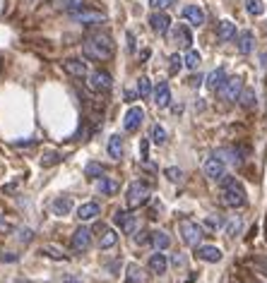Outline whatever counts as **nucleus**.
<instances>
[{"label":"nucleus","mask_w":267,"mask_h":283,"mask_svg":"<svg viewBox=\"0 0 267 283\" xmlns=\"http://www.w3.org/2000/svg\"><path fill=\"white\" fill-rule=\"evenodd\" d=\"M243 154H245V149H236V147H221V149H217V154H214V156H219L224 163L241 166V163H243Z\"/></svg>","instance_id":"9"},{"label":"nucleus","mask_w":267,"mask_h":283,"mask_svg":"<svg viewBox=\"0 0 267 283\" xmlns=\"http://www.w3.org/2000/svg\"><path fill=\"white\" fill-rule=\"evenodd\" d=\"M0 262H17V254H12V252H5V254H0Z\"/></svg>","instance_id":"48"},{"label":"nucleus","mask_w":267,"mask_h":283,"mask_svg":"<svg viewBox=\"0 0 267 283\" xmlns=\"http://www.w3.org/2000/svg\"><path fill=\"white\" fill-rule=\"evenodd\" d=\"M183 19H188L193 27H202L204 24V10L200 5H186L183 8Z\"/></svg>","instance_id":"16"},{"label":"nucleus","mask_w":267,"mask_h":283,"mask_svg":"<svg viewBox=\"0 0 267 283\" xmlns=\"http://www.w3.org/2000/svg\"><path fill=\"white\" fill-rule=\"evenodd\" d=\"M238 53H243V55H248V53H253V46H255V36H253V32H241L238 34Z\"/></svg>","instance_id":"24"},{"label":"nucleus","mask_w":267,"mask_h":283,"mask_svg":"<svg viewBox=\"0 0 267 283\" xmlns=\"http://www.w3.org/2000/svg\"><path fill=\"white\" fill-rule=\"evenodd\" d=\"M150 27H152V32H154V34L164 36V34L169 32V27H171V17L159 10V12H154V15L150 17Z\"/></svg>","instance_id":"13"},{"label":"nucleus","mask_w":267,"mask_h":283,"mask_svg":"<svg viewBox=\"0 0 267 283\" xmlns=\"http://www.w3.org/2000/svg\"><path fill=\"white\" fill-rule=\"evenodd\" d=\"M142 120H145V110L140 106H133V108L126 113V118H123V127H126V132H135V130H140Z\"/></svg>","instance_id":"10"},{"label":"nucleus","mask_w":267,"mask_h":283,"mask_svg":"<svg viewBox=\"0 0 267 283\" xmlns=\"http://www.w3.org/2000/svg\"><path fill=\"white\" fill-rule=\"evenodd\" d=\"M231 283H241V281H231Z\"/></svg>","instance_id":"56"},{"label":"nucleus","mask_w":267,"mask_h":283,"mask_svg":"<svg viewBox=\"0 0 267 283\" xmlns=\"http://www.w3.org/2000/svg\"><path fill=\"white\" fill-rule=\"evenodd\" d=\"M224 216L221 214H212V216H207V219L202 221V228H207V230H219V228H224Z\"/></svg>","instance_id":"28"},{"label":"nucleus","mask_w":267,"mask_h":283,"mask_svg":"<svg viewBox=\"0 0 267 283\" xmlns=\"http://www.w3.org/2000/svg\"><path fill=\"white\" fill-rule=\"evenodd\" d=\"M238 103H241L243 108H255V106H258V96H255L253 89H243L241 96H238Z\"/></svg>","instance_id":"29"},{"label":"nucleus","mask_w":267,"mask_h":283,"mask_svg":"<svg viewBox=\"0 0 267 283\" xmlns=\"http://www.w3.org/2000/svg\"><path fill=\"white\" fill-rule=\"evenodd\" d=\"M63 70L70 75V77H77V79H82V77H87L89 75V67H87V63L85 60H77V58H68L63 63Z\"/></svg>","instance_id":"12"},{"label":"nucleus","mask_w":267,"mask_h":283,"mask_svg":"<svg viewBox=\"0 0 267 283\" xmlns=\"http://www.w3.org/2000/svg\"><path fill=\"white\" fill-rule=\"evenodd\" d=\"M245 10H248V15L260 17L265 12V5H262V0H245Z\"/></svg>","instance_id":"35"},{"label":"nucleus","mask_w":267,"mask_h":283,"mask_svg":"<svg viewBox=\"0 0 267 283\" xmlns=\"http://www.w3.org/2000/svg\"><path fill=\"white\" fill-rule=\"evenodd\" d=\"M72 19H75L77 24L89 27V24H104L106 22V15H101V12H92V10H79V12H72Z\"/></svg>","instance_id":"11"},{"label":"nucleus","mask_w":267,"mask_h":283,"mask_svg":"<svg viewBox=\"0 0 267 283\" xmlns=\"http://www.w3.org/2000/svg\"><path fill=\"white\" fill-rule=\"evenodd\" d=\"M176 0H150V5L154 10H166V8H171Z\"/></svg>","instance_id":"41"},{"label":"nucleus","mask_w":267,"mask_h":283,"mask_svg":"<svg viewBox=\"0 0 267 283\" xmlns=\"http://www.w3.org/2000/svg\"><path fill=\"white\" fill-rule=\"evenodd\" d=\"M128 283H145V271L137 264H128Z\"/></svg>","instance_id":"32"},{"label":"nucleus","mask_w":267,"mask_h":283,"mask_svg":"<svg viewBox=\"0 0 267 283\" xmlns=\"http://www.w3.org/2000/svg\"><path fill=\"white\" fill-rule=\"evenodd\" d=\"M85 175L87 178H101L104 175V168H101V163H96V161H89V163L85 166Z\"/></svg>","instance_id":"34"},{"label":"nucleus","mask_w":267,"mask_h":283,"mask_svg":"<svg viewBox=\"0 0 267 283\" xmlns=\"http://www.w3.org/2000/svg\"><path fill=\"white\" fill-rule=\"evenodd\" d=\"M166 139H169V134H166L164 127H161V125L152 127V142H154V144H159V147H161V144H166Z\"/></svg>","instance_id":"36"},{"label":"nucleus","mask_w":267,"mask_h":283,"mask_svg":"<svg viewBox=\"0 0 267 283\" xmlns=\"http://www.w3.org/2000/svg\"><path fill=\"white\" fill-rule=\"evenodd\" d=\"M152 245H154L157 250H166V247L171 245V238H169L166 230H154V233H152Z\"/></svg>","instance_id":"27"},{"label":"nucleus","mask_w":267,"mask_h":283,"mask_svg":"<svg viewBox=\"0 0 267 283\" xmlns=\"http://www.w3.org/2000/svg\"><path fill=\"white\" fill-rule=\"evenodd\" d=\"M99 214H101V206L96 204V202H85V204L77 206V219L79 221H94Z\"/></svg>","instance_id":"17"},{"label":"nucleus","mask_w":267,"mask_h":283,"mask_svg":"<svg viewBox=\"0 0 267 283\" xmlns=\"http://www.w3.org/2000/svg\"><path fill=\"white\" fill-rule=\"evenodd\" d=\"M113 223H116L123 233H135V228H137V216H135L133 211H120V209H118L116 216H113Z\"/></svg>","instance_id":"8"},{"label":"nucleus","mask_w":267,"mask_h":283,"mask_svg":"<svg viewBox=\"0 0 267 283\" xmlns=\"http://www.w3.org/2000/svg\"><path fill=\"white\" fill-rule=\"evenodd\" d=\"M255 262H258V267H260V269H262V271L267 274V260H265V257H258Z\"/></svg>","instance_id":"50"},{"label":"nucleus","mask_w":267,"mask_h":283,"mask_svg":"<svg viewBox=\"0 0 267 283\" xmlns=\"http://www.w3.org/2000/svg\"><path fill=\"white\" fill-rule=\"evenodd\" d=\"M137 94H140L142 99H150L152 96V82L147 77H140V82H137Z\"/></svg>","instance_id":"37"},{"label":"nucleus","mask_w":267,"mask_h":283,"mask_svg":"<svg viewBox=\"0 0 267 283\" xmlns=\"http://www.w3.org/2000/svg\"><path fill=\"white\" fill-rule=\"evenodd\" d=\"M173 113H176V115H178V113H183V106H181V103H176V106H173Z\"/></svg>","instance_id":"52"},{"label":"nucleus","mask_w":267,"mask_h":283,"mask_svg":"<svg viewBox=\"0 0 267 283\" xmlns=\"http://www.w3.org/2000/svg\"><path fill=\"white\" fill-rule=\"evenodd\" d=\"M217 39L221 41V43H229V41L236 39V24L229 22V19H221L219 27H217Z\"/></svg>","instance_id":"18"},{"label":"nucleus","mask_w":267,"mask_h":283,"mask_svg":"<svg viewBox=\"0 0 267 283\" xmlns=\"http://www.w3.org/2000/svg\"><path fill=\"white\" fill-rule=\"evenodd\" d=\"M58 161H60L58 154H46V156L41 158V166H53V163H58Z\"/></svg>","instance_id":"43"},{"label":"nucleus","mask_w":267,"mask_h":283,"mask_svg":"<svg viewBox=\"0 0 267 283\" xmlns=\"http://www.w3.org/2000/svg\"><path fill=\"white\" fill-rule=\"evenodd\" d=\"M58 8L65 12H79L85 10V0H58Z\"/></svg>","instance_id":"31"},{"label":"nucleus","mask_w":267,"mask_h":283,"mask_svg":"<svg viewBox=\"0 0 267 283\" xmlns=\"http://www.w3.org/2000/svg\"><path fill=\"white\" fill-rule=\"evenodd\" d=\"M200 84H202V77H200V75L190 79V87H200Z\"/></svg>","instance_id":"51"},{"label":"nucleus","mask_w":267,"mask_h":283,"mask_svg":"<svg viewBox=\"0 0 267 283\" xmlns=\"http://www.w3.org/2000/svg\"><path fill=\"white\" fill-rule=\"evenodd\" d=\"M241 226H243V223H241V219H234L231 223H229V235H236V233L241 230Z\"/></svg>","instance_id":"45"},{"label":"nucleus","mask_w":267,"mask_h":283,"mask_svg":"<svg viewBox=\"0 0 267 283\" xmlns=\"http://www.w3.org/2000/svg\"><path fill=\"white\" fill-rule=\"evenodd\" d=\"M227 79H229L227 77V70H224V67H217L214 72H210V77H207V87L212 89V91H219L221 84H224Z\"/></svg>","instance_id":"22"},{"label":"nucleus","mask_w":267,"mask_h":283,"mask_svg":"<svg viewBox=\"0 0 267 283\" xmlns=\"http://www.w3.org/2000/svg\"><path fill=\"white\" fill-rule=\"evenodd\" d=\"M65 283H82V281H75V278H65Z\"/></svg>","instance_id":"53"},{"label":"nucleus","mask_w":267,"mask_h":283,"mask_svg":"<svg viewBox=\"0 0 267 283\" xmlns=\"http://www.w3.org/2000/svg\"><path fill=\"white\" fill-rule=\"evenodd\" d=\"M51 209H53L55 216H65V214H70V209H72V199L68 195L55 197L53 204H51Z\"/></svg>","instance_id":"23"},{"label":"nucleus","mask_w":267,"mask_h":283,"mask_svg":"<svg viewBox=\"0 0 267 283\" xmlns=\"http://www.w3.org/2000/svg\"><path fill=\"white\" fill-rule=\"evenodd\" d=\"M154 103H157L159 108H166L171 103V89H169L166 82H159L157 89H154Z\"/></svg>","instance_id":"19"},{"label":"nucleus","mask_w":267,"mask_h":283,"mask_svg":"<svg viewBox=\"0 0 267 283\" xmlns=\"http://www.w3.org/2000/svg\"><path fill=\"white\" fill-rule=\"evenodd\" d=\"M197 260L217 264V262L221 260V250L219 247H214V245H197Z\"/></svg>","instance_id":"15"},{"label":"nucleus","mask_w":267,"mask_h":283,"mask_svg":"<svg viewBox=\"0 0 267 283\" xmlns=\"http://www.w3.org/2000/svg\"><path fill=\"white\" fill-rule=\"evenodd\" d=\"M260 70L267 72V53H260Z\"/></svg>","instance_id":"49"},{"label":"nucleus","mask_w":267,"mask_h":283,"mask_svg":"<svg viewBox=\"0 0 267 283\" xmlns=\"http://www.w3.org/2000/svg\"><path fill=\"white\" fill-rule=\"evenodd\" d=\"M164 175L169 178L171 182H181L183 180V171L181 168H176V166H171V168H166L164 171Z\"/></svg>","instance_id":"40"},{"label":"nucleus","mask_w":267,"mask_h":283,"mask_svg":"<svg viewBox=\"0 0 267 283\" xmlns=\"http://www.w3.org/2000/svg\"><path fill=\"white\" fill-rule=\"evenodd\" d=\"M140 151H142V161H147V151H150V144H147V139L140 142Z\"/></svg>","instance_id":"46"},{"label":"nucleus","mask_w":267,"mask_h":283,"mask_svg":"<svg viewBox=\"0 0 267 283\" xmlns=\"http://www.w3.org/2000/svg\"><path fill=\"white\" fill-rule=\"evenodd\" d=\"M118 243V235H116V230H104V235H101V240H99V247L101 250H109V247H113V245Z\"/></svg>","instance_id":"33"},{"label":"nucleus","mask_w":267,"mask_h":283,"mask_svg":"<svg viewBox=\"0 0 267 283\" xmlns=\"http://www.w3.org/2000/svg\"><path fill=\"white\" fill-rule=\"evenodd\" d=\"M126 202L130 209H137V206L147 204L150 202V185L147 182H133L126 192Z\"/></svg>","instance_id":"3"},{"label":"nucleus","mask_w":267,"mask_h":283,"mask_svg":"<svg viewBox=\"0 0 267 283\" xmlns=\"http://www.w3.org/2000/svg\"><path fill=\"white\" fill-rule=\"evenodd\" d=\"M87 87L92 89V91H104V94H106V91L113 87V79H111L109 72L94 70V72L87 75Z\"/></svg>","instance_id":"5"},{"label":"nucleus","mask_w":267,"mask_h":283,"mask_svg":"<svg viewBox=\"0 0 267 283\" xmlns=\"http://www.w3.org/2000/svg\"><path fill=\"white\" fill-rule=\"evenodd\" d=\"M113 51H116V48H113V41H111L109 34L96 32L85 41V55L92 58V60H111V58H113Z\"/></svg>","instance_id":"2"},{"label":"nucleus","mask_w":267,"mask_h":283,"mask_svg":"<svg viewBox=\"0 0 267 283\" xmlns=\"http://www.w3.org/2000/svg\"><path fill=\"white\" fill-rule=\"evenodd\" d=\"M173 39H176V43H178L181 48H190V46H193V34H190V29L186 27V24H178V27H176Z\"/></svg>","instance_id":"20"},{"label":"nucleus","mask_w":267,"mask_h":283,"mask_svg":"<svg viewBox=\"0 0 267 283\" xmlns=\"http://www.w3.org/2000/svg\"><path fill=\"white\" fill-rule=\"evenodd\" d=\"M251 283H262V281H260V278H253V281Z\"/></svg>","instance_id":"54"},{"label":"nucleus","mask_w":267,"mask_h":283,"mask_svg":"<svg viewBox=\"0 0 267 283\" xmlns=\"http://www.w3.org/2000/svg\"><path fill=\"white\" fill-rule=\"evenodd\" d=\"M241 91H243V82H241L238 77H229L227 82L221 84L219 96L224 99V101H238Z\"/></svg>","instance_id":"6"},{"label":"nucleus","mask_w":267,"mask_h":283,"mask_svg":"<svg viewBox=\"0 0 267 283\" xmlns=\"http://www.w3.org/2000/svg\"><path fill=\"white\" fill-rule=\"evenodd\" d=\"M17 283H29V281H24V278H19V281H17Z\"/></svg>","instance_id":"55"},{"label":"nucleus","mask_w":267,"mask_h":283,"mask_svg":"<svg viewBox=\"0 0 267 283\" xmlns=\"http://www.w3.org/2000/svg\"><path fill=\"white\" fill-rule=\"evenodd\" d=\"M221 202L231 209H241V206L248 204V195H245V187L236 180L234 175H224L221 178Z\"/></svg>","instance_id":"1"},{"label":"nucleus","mask_w":267,"mask_h":283,"mask_svg":"<svg viewBox=\"0 0 267 283\" xmlns=\"http://www.w3.org/2000/svg\"><path fill=\"white\" fill-rule=\"evenodd\" d=\"M183 65H186V60H183L181 55H171V58H169V72H171V75H176Z\"/></svg>","instance_id":"39"},{"label":"nucleus","mask_w":267,"mask_h":283,"mask_svg":"<svg viewBox=\"0 0 267 283\" xmlns=\"http://www.w3.org/2000/svg\"><path fill=\"white\" fill-rule=\"evenodd\" d=\"M186 67H188V70H197V67H200V53H197V51H188V55H186Z\"/></svg>","instance_id":"38"},{"label":"nucleus","mask_w":267,"mask_h":283,"mask_svg":"<svg viewBox=\"0 0 267 283\" xmlns=\"http://www.w3.org/2000/svg\"><path fill=\"white\" fill-rule=\"evenodd\" d=\"M96 190L101 192V195H113L118 190V182L113 180V178H99V182H96Z\"/></svg>","instance_id":"30"},{"label":"nucleus","mask_w":267,"mask_h":283,"mask_svg":"<svg viewBox=\"0 0 267 283\" xmlns=\"http://www.w3.org/2000/svg\"><path fill=\"white\" fill-rule=\"evenodd\" d=\"M181 238H183V243L190 245V247H197L200 245V240L204 238V228L200 226V223H195V221H181Z\"/></svg>","instance_id":"4"},{"label":"nucleus","mask_w":267,"mask_h":283,"mask_svg":"<svg viewBox=\"0 0 267 283\" xmlns=\"http://www.w3.org/2000/svg\"><path fill=\"white\" fill-rule=\"evenodd\" d=\"M32 238H34L32 228H19V240L22 243H32Z\"/></svg>","instance_id":"44"},{"label":"nucleus","mask_w":267,"mask_h":283,"mask_svg":"<svg viewBox=\"0 0 267 283\" xmlns=\"http://www.w3.org/2000/svg\"><path fill=\"white\" fill-rule=\"evenodd\" d=\"M135 243H137V245H147V243H152V233H145V230L135 233Z\"/></svg>","instance_id":"42"},{"label":"nucleus","mask_w":267,"mask_h":283,"mask_svg":"<svg viewBox=\"0 0 267 283\" xmlns=\"http://www.w3.org/2000/svg\"><path fill=\"white\" fill-rule=\"evenodd\" d=\"M109 156L116 158V161L123 156V139H120V134H113L109 139Z\"/></svg>","instance_id":"26"},{"label":"nucleus","mask_w":267,"mask_h":283,"mask_svg":"<svg viewBox=\"0 0 267 283\" xmlns=\"http://www.w3.org/2000/svg\"><path fill=\"white\" fill-rule=\"evenodd\" d=\"M204 173H207V178H210V180H217V182H219L221 178L227 175V163H224L219 156L204 158Z\"/></svg>","instance_id":"7"},{"label":"nucleus","mask_w":267,"mask_h":283,"mask_svg":"<svg viewBox=\"0 0 267 283\" xmlns=\"http://www.w3.org/2000/svg\"><path fill=\"white\" fill-rule=\"evenodd\" d=\"M41 254H46V257H51V260H55V262L68 260V254H65L63 247H58V245H53V243L41 245Z\"/></svg>","instance_id":"25"},{"label":"nucleus","mask_w":267,"mask_h":283,"mask_svg":"<svg viewBox=\"0 0 267 283\" xmlns=\"http://www.w3.org/2000/svg\"><path fill=\"white\" fill-rule=\"evenodd\" d=\"M150 269L154 271V274H166V269H169V260H166V254H161V250H157L150 257Z\"/></svg>","instance_id":"21"},{"label":"nucleus","mask_w":267,"mask_h":283,"mask_svg":"<svg viewBox=\"0 0 267 283\" xmlns=\"http://www.w3.org/2000/svg\"><path fill=\"white\" fill-rule=\"evenodd\" d=\"M72 247L77 252H85L92 247V230L89 228H77L72 233Z\"/></svg>","instance_id":"14"},{"label":"nucleus","mask_w":267,"mask_h":283,"mask_svg":"<svg viewBox=\"0 0 267 283\" xmlns=\"http://www.w3.org/2000/svg\"><path fill=\"white\" fill-rule=\"evenodd\" d=\"M171 264H173V267H183V264H186V257H181V254H173Z\"/></svg>","instance_id":"47"}]
</instances>
